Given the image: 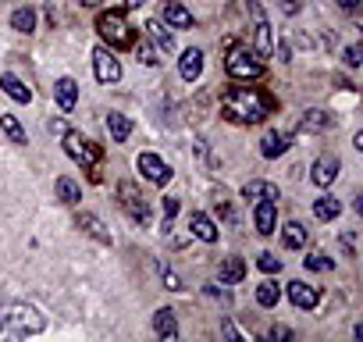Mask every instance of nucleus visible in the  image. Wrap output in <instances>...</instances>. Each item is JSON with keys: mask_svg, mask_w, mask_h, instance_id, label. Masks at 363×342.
<instances>
[{"mask_svg": "<svg viewBox=\"0 0 363 342\" xmlns=\"http://www.w3.org/2000/svg\"><path fill=\"white\" fill-rule=\"evenodd\" d=\"M221 111L235 125H260L267 114H274V96L257 86H232L221 100Z\"/></svg>", "mask_w": 363, "mask_h": 342, "instance_id": "1", "label": "nucleus"}, {"mask_svg": "<svg viewBox=\"0 0 363 342\" xmlns=\"http://www.w3.org/2000/svg\"><path fill=\"white\" fill-rule=\"evenodd\" d=\"M43 328H47V317L29 303H11L0 314V342H18L26 335H40Z\"/></svg>", "mask_w": 363, "mask_h": 342, "instance_id": "2", "label": "nucleus"}, {"mask_svg": "<svg viewBox=\"0 0 363 342\" xmlns=\"http://www.w3.org/2000/svg\"><path fill=\"white\" fill-rule=\"evenodd\" d=\"M96 33H100V40H104L107 47H114V50H132V47H135V33H132V26L125 22V15H118V11H100V15H96Z\"/></svg>", "mask_w": 363, "mask_h": 342, "instance_id": "3", "label": "nucleus"}, {"mask_svg": "<svg viewBox=\"0 0 363 342\" xmlns=\"http://www.w3.org/2000/svg\"><path fill=\"white\" fill-rule=\"evenodd\" d=\"M225 68H228V75L239 79V82H250V79H260V75H264V61H260L250 47H232L228 57H225Z\"/></svg>", "mask_w": 363, "mask_h": 342, "instance_id": "4", "label": "nucleus"}, {"mask_svg": "<svg viewBox=\"0 0 363 342\" xmlns=\"http://www.w3.org/2000/svg\"><path fill=\"white\" fill-rule=\"evenodd\" d=\"M61 143H65V153H68L79 167H96L100 157H104V150H100L96 143H89L86 136H79V132H72V128L61 136Z\"/></svg>", "mask_w": 363, "mask_h": 342, "instance_id": "5", "label": "nucleus"}, {"mask_svg": "<svg viewBox=\"0 0 363 342\" xmlns=\"http://www.w3.org/2000/svg\"><path fill=\"white\" fill-rule=\"evenodd\" d=\"M93 72H96V79H100L104 86H114V82L121 79V65H118V57L111 54V47H96V50H93Z\"/></svg>", "mask_w": 363, "mask_h": 342, "instance_id": "6", "label": "nucleus"}, {"mask_svg": "<svg viewBox=\"0 0 363 342\" xmlns=\"http://www.w3.org/2000/svg\"><path fill=\"white\" fill-rule=\"evenodd\" d=\"M118 197H121V207H125V214H128V218H135L139 225H146V221H150V207H146L143 193H139L132 182H121V186H118Z\"/></svg>", "mask_w": 363, "mask_h": 342, "instance_id": "7", "label": "nucleus"}, {"mask_svg": "<svg viewBox=\"0 0 363 342\" xmlns=\"http://www.w3.org/2000/svg\"><path fill=\"white\" fill-rule=\"evenodd\" d=\"M135 167L143 171V179H150L153 186H167V182H171V175H174V171H171V167H167V164H164L157 153H150V150H146V153H139Z\"/></svg>", "mask_w": 363, "mask_h": 342, "instance_id": "8", "label": "nucleus"}, {"mask_svg": "<svg viewBox=\"0 0 363 342\" xmlns=\"http://www.w3.org/2000/svg\"><path fill=\"white\" fill-rule=\"evenodd\" d=\"M250 11H253V18H257V43H253V54H257V57H271V54H274V36H271L267 18H264V8L253 0Z\"/></svg>", "mask_w": 363, "mask_h": 342, "instance_id": "9", "label": "nucleus"}, {"mask_svg": "<svg viewBox=\"0 0 363 342\" xmlns=\"http://www.w3.org/2000/svg\"><path fill=\"white\" fill-rule=\"evenodd\" d=\"M338 167H342V164H338V157H335V153L317 157V160H313V167H310V182H313V186H320V189H328V186L338 179Z\"/></svg>", "mask_w": 363, "mask_h": 342, "instance_id": "10", "label": "nucleus"}, {"mask_svg": "<svg viewBox=\"0 0 363 342\" xmlns=\"http://www.w3.org/2000/svg\"><path fill=\"white\" fill-rule=\"evenodd\" d=\"M157 15H160L164 26H171V29H193V11H186L178 0H160Z\"/></svg>", "mask_w": 363, "mask_h": 342, "instance_id": "11", "label": "nucleus"}, {"mask_svg": "<svg viewBox=\"0 0 363 342\" xmlns=\"http://www.w3.org/2000/svg\"><path fill=\"white\" fill-rule=\"evenodd\" d=\"M253 225L260 236H271L278 228V200H257L253 207Z\"/></svg>", "mask_w": 363, "mask_h": 342, "instance_id": "12", "label": "nucleus"}, {"mask_svg": "<svg viewBox=\"0 0 363 342\" xmlns=\"http://www.w3.org/2000/svg\"><path fill=\"white\" fill-rule=\"evenodd\" d=\"M54 100H57L61 111H75V107H79V82L68 79V75L57 79V82H54Z\"/></svg>", "mask_w": 363, "mask_h": 342, "instance_id": "13", "label": "nucleus"}, {"mask_svg": "<svg viewBox=\"0 0 363 342\" xmlns=\"http://www.w3.org/2000/svg\"><path fill=\"white\" fill-rule=\"evenodd\" d=\"M178 75L182 79H186V82H196L200 75H203V50H186V54H182L178 57Z\"/></svg>", "mask_w": 363, "mask_h": 342, "instance_id": "14", "label": "nucleus"}, {"mask_svg": "<svg viewBox=\"0 0 363 342\" xmlns=\"http://www.w3.org/2000/svg\"><path fill=\"white\" fill-rule=\"evenodd\" d=\"M289 299H292L299 310H313L317 299H320V292H317L313 285H306V282H289Z\"/></svg>", "mask_w": 363, "mask_h": 342, "instance_id": "15", "label": "nucleus"}, {"mask_svg": "<svg viewBox=\"0 0 363 342\" xmlns=\"http://www.w3.org/2000/svg\"><path fill=\"white\" fill-rule=\"evenodd\" d=\"M75 225H79L86 236H93L96 243H104V246H111V243H114V236L104 228V221H100L96 214H79V218H75Z\"/></svg>", "mask_w": 363, "mask_h": 342, "instance_id": "16", "label": "nucleus"}, {"mask_svg": "<svg viewBox=\"0 0 363 342\" xmlns=\"http://www.w3.org/2000/svg\"><path fill=\"white\" fill-rule=\"evenodd\" d=\"M0 89H4L11 100H18V104H29V100H33V89H29L15 72H4V75H0Z\"/></svg>", "mask_w": 363, "mask_h": 342, "instance_id": "17", "label": "nucleus"}, {"mask_svg": "<svg viewBox=\"0 0 363 342\" xmlns=\"http://www.w3.org/2000/svg\"><path fill=\"white\" fill-rule=\"evenodd\" d=\"M189 232L200 239V243H218V225L207 218V214H189Z\"/></svg>", "mask_w": 363, "mask_h": 342, "instance_id": "18", "label": "nucleus"}, {"mask_svg": "<svg viewBox=\"0 0 363 342\" xmlns=\"http://www.w3.org/2000/svg\"><path fill=\"white\" fill-rule=\"evenodd\" d=\"M143 29H146L150 43H157V47H160V54L174 50V33H171V26H160V22H146Z\"/></svg>", "mask_w": 363, "mask_h": 342, "instance_id": "19", "label": "nucleus"}, {"mask_svg": "<svg viewBox=\"0 0 363 342\" xmlns=\"http://www.w3.org/2000/svg\"><path fill=\"white\" fill-rule=\"evenodd\" d=\"M153 331L160 335V338H178V321H174V310H167V307H160L157 314H153Z\"/></svg>", "mask_w": 363, "mask_h": 342, "instance_id": "20", "label": "nucleus"}, {"mask_svg": "<svg viewBox=\"0 0 363 342\" xmlns=\"http://www.w3.org/2000/svg\"><path fill=\"white\" fill-rule=\"evenodd\" d=\"M285 150H289V136H285V132H267V136L260 139V153H264L267 160L281 157Z\"/></svg>", "mask_w": 363, "mask_h": 342, "instance_id": "21", "label": "nucleus"}, {"mask_svg": "<svg viewBox=\"0 0 363 342\" xmlns=\"http://www.w3.org/2000/svg\"><path fill=\"white\" fill-rule=\"evenodd\" d=\"M242 197H246V200H278V186H274V182L253 179V182L242 186Z\"/></svg>", "mask_w": 363, "mask_h": 342, "instance_id": "22", "label": "nucleus"}, {"mask_svg": "<svg viewBox=\"0 0 363 342\" xmlns=\"http://www.w3.org/2000/svg\"><path fill=\"white\" fill-rule=\"evenodd\" d=\"M107 132H111V139H114V143H125V139L132 136V121H128L125 114L111 111V114H107Z\"/></svg>", "mask_w": 363, "mask_h": 342, "instance_id": "23", "label": "nucleus"}, {"mask_svg": "<svg viewBox=\"0 0 363 342\" xmlns=\"http://www.w3.org/2000/svg\"><path fill=\"white\" fill-rule=\"evenodd\" d=\"M338 214H342V204L335 197H317L313 200V218L317 221H335Z\"/></svg>", "mask_w": 363, "mask_h": 342, "instance_id": "24", "label": "nucleus"}, {"mask_svg": "<svg viewBox=\"0 0 363 342\" xmlns=\"http://www.w3.org/2000/svg\"><path fill=\"white\" fill-rule=\"evenodd\" d=\"M328 125H331V118H328V111H320V107H310V111L303 114V121H299L303 132H324Z\"/></svg>", "mask_w": 363, "mask_h": 342, "instance_id": "25", "label": "nucleus"}, {"mask_svg": "<svg viewBox=\"0 0 363 342\" xmlns=\"http://www.w3.org/2000/svg\"><path fill=\"white\" fill-rule=\"evenodd\" d=\"M281 243H285L289 250H303V246H306V228H303L299 221H289V225L281 228Z\"/></svg>", "mask_w": 363, "mask_h": 342, "instance_id": "26", "label": "nucleus"}, {"mask_svg": "<svg viewBox=\"0 0 363 342\" xmlns=\"http://www.w3.org/2000/svg\"><path fill=\"white\" fill-rule=\"evenodd\" d=\"M242 278H246V264H242V257H228L225 267H221V282H225V285H235V282H242Z\"/></svg>", "mask_w": 363, "mask_h": 342, "instance_id": "27", "label": "nucleus"}, {"mask_svg": "<svg viewBox=\"0 0 363 342\" xmlns=\"http://www.w3.org/2000/svg\"><path fill=\"white\" fill-rule=\"evenodd\" d=\"M11 29H18V33H36V11L33 8H18L15 15H11Z\"/></svg>", "mask_w": 363, "mask_h": 342, "instance_id": "28", "label": "nucleus"}, {"mask_svg": "<svg viewBox=\"0 0 363 342\" xmlns=\"http://www.w3.org/2000/svg\"><path fill=\"white\" fill-rule=\"evenodd\" d=\"M54 189H57V200H61V204H79V200H82V189H79L75 179H57Z\"/></svg>", "mask_w": 363, "mask_h": 342, "instance_id": "29", "label": "nucleus"}, {"mask_svg": "<svg viewBox=\"0 0 363 342\" xmlns=\"http://www.w3.org/2000/svg\"><path fill=\"white\" fill-rule=\"evenodd\" d=\"M0 128L8 132L11 143H29V136H26V128H22V121L15 114H0Z\"/></svg>", "mask_w": 363, "mask_h": 342, "instance_id": "30", "label": "nucleus"}, {"mask_svg": "<svg viewBox=\"0 0 363 342\" xmlns=\"http://www.w3.org/2000/svg\"><path fill=\"white\" fill-rule=\"evenodd\" d=\"M257 303L260 307H278V285L274 282H260L257 285Z\"/></svg>", "mask_w": 363, "mask_h": 342, "instance_id": "31", "label": "nucleus"}, {"mask_svg": "<svg viewBox=\"0 0 363 342\" xmlns=\"http://www.w3.org/2000/svg\"><path fill=\"white\" fill-rule=\"evenodd\" d=\"M135 54H139L143 65H160V47H157V43H139Z\"/></svg>", "mask_w": 363, "mask_h": 342, "instance_id": "32", "label": "nucleus"}, {"mask_svg": "<svg viewBox=\"0 0 363 342\" xmlns=\"http://www.w3.org/2000/svg\"><path fill=\"white\" fill-rule=\"evenodd\" d=\"M303 264H306V271H331L335 267V260L324 253H310V257H303Z\"/></svg>", "mask_w": 363, "mask_h": 342, "instance_id": "33", "label": "nucleus"}, {"mask_svg": "<svg viewBox=\"0 0 363 342\" xmlns=\"http://www.w3.org/2000/svg\"><path fill=\"white\" fill-rule=\"evenodd\" d=\"M257 267L267 271V275H274V271H281V257H274V253H260V257H257Z\"/></svg>", "mask_w": 363, "mask_h": 342, "instance_id": "34", "label": "nucleus"}, {"mask_svg": "<svg viewBox=\"0 0 363 342\" xmlns=\"http://www.w3.org/2000/svg\"><path fill=\"white\" fill-rule=\"evenodd\" d=\"M178 214V200L174 197H164V232L171 228V218Z\"/></svg>", "mask_w": 363, "mask_h": 342, "instance_id": "35", "label": "nucleus"}, {"mask_svg": "<svg viewBox=\"0 0 363 342\" xmlns=\"http://www.w3.org/2000/svg\"><path fill=\"white\" fill-rule=\"evenodd\" d=\"M359 61H363V57H359V47H356V43L345 47V65H349V68H359Z\"/></svg>", "mask_w": 363, "mask_h": 342, "instance_id": "36", "label": "nucleus"}, {"mask_svg": "<svg viewBox=\"0 0 363 342\" xmlns=\"http://www.w3.org/2000/svg\"><path fill=\"white\" fill-rule=\"evenodd\" d=\"M160 271H164V285H167L171 292H178V289H182V278H178L174 271H167V267H160Z\"/></svg>", "mask_w": 363, "mask_h": 342, "instance_id": "37", "label": "nucleus"}, {"mask_svg": "<svg viewBox=\"0 0 363 342\" xmlns=\"http://www.w3.org/2000/svg\"><path fill=\"white\" fill-rule=\"evenodd\" d=\"M47 128H50L54 136H65V132H68V125H65L61 118H54V121H47Z\"/></svg>", "mask_w": 363, "mask_h": 342, "instance_id": "38", "label": "nucleus"}, {"mask_svg": "<svg viewBox=\"0 0 363 342\" xmlns=\"http://www.w3.org/2000/svg\"><path fill=\"white\" fill-rule=\"evenodd\" d=\"M281 11L285 15H299V0H281Z\"/></svg>", "mask_w": 363, "mask_h": 342, "instance_id": "39", "label": "nucleus"}, {"mask_svg": "<svg viewBox=\"0 0 363 342\" xmlns=\"http://www.w3.org/2000/svg\"><path fill=\"white\" fill-rule=\"evenodd\" d=\"M267 335H271V338H289V335H292V331H289V328H281V324H278V328H271V331H267Z\"/></svg>", "mask_w": 363, "mask_h": 342, "instance_id": "40", "label": "nucleus"}, {"mask_svg": "<svg viewBox=\"0 0 363 342\" xmlns=\"http://www.w3.org/2000/svg\"><path fill=\"white\" fill-rule=\"evenodd\" d=\"M338 8H342V11H356L359 0H338Z\"/></svg>", "mask_w": 363, "mask_h": 342, "instance_id": "41", "label": "nucleus"}, {"mask_svg": "<svg viewBox=\"0 0 363 342\" xmlns=\"http://www.w3.org/2000/svg\"><path fill=\"white\" fill-rule=\"evenodd\" d=\"M274 54H278L281 61H289V47H285V43H278V47H274Z\"/></svg>", "mask_w": 363, "mask_h": 342, "instance_id": "42", "label": "nucleus"}, {"mask_svg": "<svg viewBox=\"0 0 363 342\" xmlns=\"http://www.w3.org/2000/svg\"><path fill=\"white\" fill-rule=\"evenodd\" d=\"M225 335H228V338H239V331H235V324H232V321H225Z\"/></svg>", "mask_w": 363, "mask_h": 342, "instance_id": "43", "label": "nucleus"}, {"mask_svg": "<svg viewBox=\"0 0 363 342\" xmlns=\"http://www.w3.org/2000/svg\"><path fill=\"white\" fill-rule=\"evenodd\" d=\"M82 4H86V8H96V4H100V0H82Z\"/></svg>", "mask_w": 363, "mask_h": 342, "instance_id": "44", "label": "nucleus"}, {"mask_svg": "<svg viewBox=\"0 0 363 342\" xmlns=\"http://www.w3.org/2000/svg\"><path fill=\"white\" fill-rule=\"evenodd\" d=\"M125 4H128V8H139V4H143V0H125Z\"/></svg>", "mask_w": 363, "mask_h": 342, "instance_id": "45", "label": "nucleus"}]
</instances>
